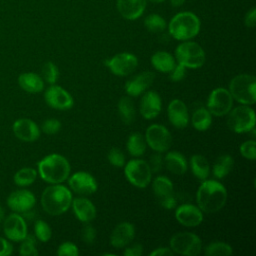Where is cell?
<instances>
[{
  "mask_svg": "<svg viewBox=\"0 0 256 256\" xmlns=\"http://www.w3.org/2000/svg\"><path fill=\"white\" fill-rule=\"evenodd\" d=\"M162 109V100L155 91H147L140 100L139 111L142 117L147 120L156 118Z\"/></svg>",
  "mask_w": 256,
  "mask_h": 256,
  "instance_id": "obj_20",
  "label": "cell"
},
{
  "mask_svg": "<svg viewBox=\"0 0 256 256\" xmlns=\"http://www.w3.org/2000/svg\"><path fill=\"white\" fill-rule=\"evenodd\" d=\"M160 202V205L165 208V209H168V210H171L173 208H175L176 204H177V201H176V198L174 197V194H171V195H168L162 199L159 200Z\"/></svg>",
  "mask_w": 256,
  "mask_h": 256,
  "instance_id": "obj_50",
  "label": "cell"
},
{
  "mask_svg": "<svg viewBox=\"0 0 256 256\" xmlns=\"http://www.w3.org/2000/svg\"><path fill=\"white\" fill-rule=\"evenodd\" d=\"M68 184L72 191L80 195L93 194L98 187L95 178L85 171H78L72 174L68 179Z\"/></svg>",
  "mask_w": 256,
  "mask_h": 256,
  "instance_id": "obj_16",
  "label": "cell"
},
{
  "mask_svg": "<svg viewBox=\"0 0 256 256\" xmlns=\"http://www.w3.org/2000/svg\"><path fill=\"white\" fill-rule=\"evenodd\" d=\"M155 78V74L151 71H145L141 72L129 80L126 81L124 88L127 95L131 97H136L144 93L147 88L150 87V85L153 83Z\"/></svg>",
  "mask_w": 256,
  "mask_h": 256,
  "instance_id": "obj_19",
  "label": "cell"
},
{
  "mask_svg": "<svg viewBox=\"0 0 256 256\" xmlns=\"http://www.w3.org/2000/svg\"><path fill=\"white\" fill-rule=\"evenodd\" d=\"M12 131L16 138L24 142H33L40 137V128L29 118L17 119L12 125Z\"/></svg>",
  "mask_w": 256,
  "mask_h": 256,
  "instance_id": "obj_17",
  "label": "cell"
},
{
  "mask_svg": "<svg viewBox=\"0 0 256 256\" xmlns=\"http://www.w3.org/2000/svg\"><path fill=\"white\" fill-rule=\"evenodd\" d=\"M13 252V246L11 242L4 237L0 236V256H7Z\"/></svg>",
  "mask_w": 256,
  "mask_h": 256,
  "instance_id": "obj_47",
  "label": "cell"
},
{
  "mask_svg": "<svg viewBox=\"0 0 256 256\" xmlns=\"http://www.w3.org/2000/svg\"><path fill=\"white\" fill-rule=\"evenodd\" d=\"M175 218L185 227H196L203 221V212L193 204H182L176 208Z\"/></svg>",
  "mask_w": 256,
  "mask_h": 256,
  "instance_id": "obj_18",
  "label": "cell"
},
{
  "mask_svg": "<svg viewBox=\"0 0 256 256\" xmlns=\"http://www.w3.org/2000/svg\"><path fill=\"white\" fill-rule=\"evenodd\" d=\"M145 141L153 151L163 153L171 147L172 136L164 125L152 124L146 129Z\"/></svg>",
  "mask_w": 256,
  "mask_h": 256,
  "instance_id": "obj_10",
  "label": "cell"
},
{
  "mask_svg": "<svg viewBox=\"0 0 256 256\" xmlns=\"http://www.w3.org/2000/svg\"><path fill=\"white\" fill-rule=\"evenodd\" d=\"M126 179L137 188L147 187L152 178V172L148 163L142 159H131L124 165Z\"/></svg>",
  "mask_w": 256,
  "mask_h": 256,
  "instance_id": "obj_9",
  "label": "cell"
},
{
  "mask_svg": "<svg viewBox=\"0 0 256 256\" xmlns=\"http://www.w3.org/2000/svg\"><path fill=\"white\" fill-rule=\"evenodd\" d=\"M147 163H148V165L150 167L151 172L152 173H157V172H159L162 169V167L164 165V158L162 157L161 153L157 152L156 154H153L150 157V159H149V161Z\"/></svg>",
  "mask_w": 256,
  "mask_h": 256,
  "instance_id": "obj_44",
  "label": "cell"
},
{
  "mask_svg": "<svg viewBox=\"0 0 256 256\" xmlns=\"http://www.w3.org/2000/svg\"><path fill=\"white\" fill-rule=\"evenodd\" d=\"M6 204L10 210L15 213L25 214L32 210L36 204L35 195L26 189H20L13 191L9 194L6 200Z\"/></svg>",
  "mask_w": 256,
  "mask_h": 256,
  "instance_id": "obj_14",
  "label": "cell"
},
{
  "mask_svg": "<svg viewBox=\"0 0 256 256\" xmlns=\"http://www.w3.org/2000/svg\"><path fill=\"white\" fill-rule=\"evenodd\" d=\"M36 240L33 236L28 235L21 241V245L19 248V254L22 256H36L38 255V251L36 248Z\"/></svg>",
  "mask_w": 256,
  "mask_h": 256,
  "instance_id": "obj_39",
  "label": "cell"
},
{
  "mask_svg": "<svg viewBox=\"0 0 256 256\" xmlns=\"http://www.w3.org/2000/svg\"><path fill=\"white\" fill-rule=\"evenodd\" d=\"M105 65L116 76H128L137 68L138 59L132 53L122 52L106 60Z\"/></svg>",
  "mask_w": 256,
  "mask_h": 256,
  "instance_id": "obj_12",
  "label": "cell"
},
{
  "mask_svg": "<svg viewBox=\"0 0 256 256\" xmlns=\"http://www.w3.org/2000/svg\"><path fill=\"white\" fill-rule=\"evenodd\" d=\"M208 111L217 117L227 115L233 107V98L228 89L219 87L211 91L207 99Z\"/></svg>",
  "mask_w": 256,
  "mask_h": 256,
  "instance_id": "obj_11",
  "label": "cell"
},
{
  "mask_svg": "<svg viewBox=\"0 0 256 256\" xmlns=\"http://www.w3.org/2000/svg\"><path fill=\"white\" fill-rule=\"evenodd\" d=\"M190 168L193 175L203 181L208 178L210 174V165L208 160L200 154H195L190 158Z\"/></svg>",
  "mask_w": 256,
  "mask_h": 256,
  "instance_id": "obj_28",
  "label": "cell"
},
{
  "mask_svg": "<svg viewBox=\"0 0 256 256\" xmlns=\"http://www.w3.org/2000/svg\"><path fill=\"white\" fill-rule=\"evenodd\" d=\"M119 14L126 20L140 18L146 8V0H116Z\"/></svg>",
  "mask_w": 256,
  "mask_h": 256,
  "instance_id": "obj_23",
  "label": "cell"
},
{
  "mask_svg": "<svg viewBox=\"0 0 256 256\" xmlns=\"http://www.w3.org/2000/svg\"><path fill=\"white\" fill-rule=\"evenodd\" d=\"M143 252V246L139 243L132 244L131 246H126L124 250V255L125 256H140Z\"/></svg>",
  "mask_w": 256,
  "mask_h": 256,
  "instance_id": "obj_48",
  "label": "cell"
},
{
  "mask_svg": "<svg viewBox=\"0 0 256 256\" xmlns=\"http://www.w3.org/2000/svg\"><path fill=\"white\" fill-rule=\"evenodd\" d=\"M151 64L155 70L170 73L176 65L175 57L166 51H157L151 56Z\"/></svg>",
  "mask_w": 256,
  "mask_h": 256,
  "instance_id": "obj_27",
  "label": "cell"
},
{
  "mask_svg": "<svg viewBox=\"0 0 256 256\" xmlns=\"http://www.w3.org/2000/svg\"><path fill=\"white\" fill-rule=\"evenodd\" d=\"M166 168L175 175H183L188 169V163L183 154L178 151H170L164 157Z\"/></svg>",
  "mask_w": 256,
  "mask_h": 256,
  "instance_id": "obj_26",
  "label": "cell"
},
{
  "mask_svg": "<svg viewBox=\"0 0 256 256\" xmlns=\"http://www.w3.org/2000/svg\"><path fill=\"white\" fill-rule=\"evenodd\" d=\"M37 172L41 179L50 184H60L68 179L70 175V164L60 154H49L42 158L37 164Z\"/></svg>",
  "mask_w": 256,
  "mask_h": 256,
  "instance_id": "obj_2",
  "label": "cell"
},
{
  "mask_svg": "<svg viewBox=\"0 0 256 256\" xmlns=\"http://www.w3.org/2000/svg\"><path fill=\"white\" fill-rule=\"evenodd\" d=\"M192 125L197 131H206L210 128L212 124V114L207 108L200 107L194 111L192 114Z\"/></svg>",
  "mask_w": 256,
  "mask_h": 256,
  "instance_id": "obj_30",
  "label": "cell"
},
{
  "mask_svg": "<svg viewBox=\"0 0 256 256\" xmlns=\"http://www.w3.org/2000/svg\"><path fill=\"white\" fill-rule=\"evenodd\" d=\"M173 254L174 253L171 248L168 247H158L149 253L150 256H172Z\"/></svg>",
  "mask_w": 256,
  "mask_h": 256,
  "instance_id": "obj_51",
  "label": "cell"
},
{
  "mask_svg": "<svg viewBox=\"0 0 256 256\" xmlns=\"http://www.w3.org/2000/svg\"><path fill=\"white\" fill-rule=\"evenodd\" d=\"M34 233L36 238L41 242H48L52 236L50 226L44 220H37L34 224Z\"/></svg>",
  "mask_w": 256,
  "mask_h": 256,
  "instance_id": "obj_38",
  "label": "cell"
},
{
  "mask_svg": "<svg viewBox=\"0 0 256 256\" xmlns=\"http://www.w3.org/2000/svg\"><path fill=\"white\" fill-rule=\"evenodd\" d=\"M3 231L9 241L21 242L27 236V224L19 213L8 215L3 222Z\"/></svg>",
  "mask_w": 256,
  "mask_h": 256,
  "instance_id": "obj_15",
  "label": "cell"
},
{
  "mask_svg": "<svg viewBox=\"0 0 256 256\" xmlns=\"http://www.w3.org/2000/svg\"><path fill=\"white\" fill-rule=\"evenodd\" d=\"M59 77L58 67L51 61L44 63L42 66V79L45 80L50 85L55 84Z\"/></svg>",
  "mask_w": 256,
  "mask_h": 256,
  "instance_id": "obj_37",
  "label": "cell"
},
{
  "mask_svg": "<svg viewBox=\"0 0 256 256\" xmlns=\"http://www.w3.org/2000/svg\"><path fill=\"white\" fill-rule=\"evenodd\" d=\"M135 236V227L130 222H121L116 225L110 235V244L116 249L125 248Z\"/></svg>",
  "mask_w": 256,
  "mask_h": 256,
  "instance_id": "obj_22",
  "label": "cell"
},
{
  "mask_svg": "<svg viewBox=\"0 0 256 256\" xmlns=\"http://www.w3.org/2000/svg\"><path fill=\"white\" fill-rule=\"evenodd\" d=\"M229 92L233 99L243 105L256 102V78L250 74H239L229 83Z\"/></svg>",
  "mask_w": 256,
  "mask_h": 256,
  "instance_id": "obj_5",
  "label": "cell"
},
{
  "mask_svg": "<svg viewBox=\"0 0 256 256\" xmlns=\"http://www.w3.org/2000/svg\"><path fill=\"white\" fill-rule=\"evenodd\" d=\"M170 248L179 255L196 256L202 251V241L192 232H178L171 237Z\"/></svg>",
  "mask_w": 256,
  "mask_h": 256,
  "instance_id": "obj_8",
  "label": "cell"
},
{
  "mask_svg": "<svg viewBox=\"0 0 256 256\" xmlns=\"http://www.w3.org/2000/svg\"><path fill=\"white\" fill-rule=\"evenodd\" d=\"M144 25L149 32L160 33L167 27L166 20L159 14H149L144 19Z\"/></svg>",
  "mask_w": 256,
  "mask_h": 256,
  "instance_id": "obj_36",
  "label": "cell"
},
{
  "mask_svg": "<svg viewBox=\"0 0 256 256\" xmlns=\"http://www.w3.org/2000/svg\"><path fill=\"white\" fill-rule=\"evenodd\" d=\"M4 220V210L2 208V206L0 205V223Z\"/></svg>",
  "mask_w": 256,
  "mask_h": 256,
  "instance_id": "obj_53",
  "label": "cell"
},
{
  "mask_svg": "<svg viewBox=\"0 0 256 256\" xmlns=\"http://www.w3.org/2000/svg\"><path fill=\"white\" fill-rule=\"evenodd\" d=\"M81 237H82V240L86 244H92L94 242V240H95V237H96V230H95V228L91 224L86 223L83 226V228H82Z\"/></svg>",
  "mask_w": 256,
  "mask_h": 256,
  "instance_id": "obj_45",
  "label": "cell"
},
{
  "mask_svg": "<svg viewBox=\"0 0 256 256\" xmlns=\"http://www.w3.org/2000/svg\"><path fill=\"white\" fill-rule=\"evenodd\" d=\"M241 155L248 160L256 159V142L255 140L244 141L240 146Z\"/></svg>",
  "mask_w": 256,
  "mask_h": 256,
  "instance_id": "obj_40",
  "label": "cell"
},
{
  "mask_svg": "<svg viewBox=\"0 0 256 256\" xmlns=\"http://www.w3.org/2000/svg\"><path fill=\"white\" fill-rule=\"evenodd\" d=\"M72 209L76 218L84 223H89L95 219L97 211L95 205L87 198L77 197L72 199Z\"/></svg>",
  "mask_w": 256,
  "mask_h": 256,
  "instance_id": "obj_24",
  "label": "cell"
},
{
  "mask_svg": "<svg viewBox=\"0 0 256 256\" xmlns=\"http://www.w3.org/2000/svg\"><path fill=\"white\" fill-rule=\"evenodd\" d=\"M256 117L249 105H240L231 109L227 117V125L235 133H246L254 129Z\"/></svg>",
  "mask_w": 256,
  "mask_h": 256,
  "instance_id": "obj_7",
  "label": "cell"
},
{
  "mask_svg": "<svg viewBox=\"0 0 256 256\" xmlns=\"http://www.w3.org/2000/svg\"><path fill=\"white\" fill-rule=\"evenodd\" d=\"M118 113L125 124H131L135 119V108L133 101L129 96L120 98L117 104Z\"/></svg>",
  "mask_w": 256,
  "mask_h": 256,
  "instance_id": "obj_32",
  "label": "cell"
},
{
  "mask_svg": "<svg viewBox=\"0 0 256 256\" xmlns=\"http://www.w3.org/2000/svg\"><path fill=\"white\" fill-rule=\"evenodd\" d=\"M42 131L47 135H53L59 132L61 129V122L56 118H50L43 122L41 126Z\"/></svg>",
  "mask_w": 256,
  "mask_h": 256,
  "instance_id": "obj_42",
  "label": "cell"
},
{
  "mask_svg": "<svg viewBox=\"0 0 256 256\" xmlns=\"http://www.w3.org/2000/svg\"><path fill=\"white\" fill-rule=\"evenodd\" d=\"M146 141H145V137L139 133V132H134L132 133L127 140L126 143V147L128 152L130 153V155L138 157L144 154L145 150H146Z\"/></svg>",
  "mask_w": 256,
  "mask_h": 256,
  "instance_id": "obj_31",
  "label": "cell"
},
{
  "mask_svg": "<svg viewBox=\"0 0 256 256\" xmlns=\"http://www.w3.org/2000/svg\"><path fill=\"white\" fill-rule=\"evenodd\" d=\"M149 1H151V2H153V3H162V2H164L165 0H149Z\"/></svg>",
  "mask_w": 256,
  "mask_h": 256,
  "instance_id": "obj_54",
  "label": "cell"
},
{
  "mask_svg": "<svg viewBox=\"0 0 256 256\" xmlns=\"http://www.w3.org/2000/svg\"><path fill=\"white\" fill-rule=\"evenodd\" d=\"M79 254L78 247L72 242H63L57 249V255L59 256H77Z\"/></svg>",
  "mask_w": 256,
  "mask_h": 256,
  "instance_id": "obj_43",
  "label": "cell"
},
{
  "mask_svg": "<svg viewBox=\"0 0 256 256\" xmlns=\"http://www.w3.org/2000/svg\"><path fill=\"white\" fill-rule=\"evenodd\" d=\"M232 253V247L229 244L221 241L211 242L204 248V254L207 256H228Z\"/></svg>",
  "mask_w": 256,
  "mask_h": 256,
  "instance_id": "obj_35",
  "label": "cell"
},
{
  "mask_svg": "<svg viewBox=\"0 0 256 256\" xmlns=\"http://www.w3.org/2000/svg\"><path fill=\"white\" fill-rule=\"evenodd\" d=\"M108 161L115 167H123L125 165V155L118 148H112L107 155Z\"/></svg>",
  "mask_w": 256,
  "mask_h": 256,
  "instance_id": "obj_41",
  "label": "cell"
},
{
  "mask_svg": "<svg viewBox=\"0 0 256 256\" xmlns=\"http://www.w3.org/2000/svg\"><path fill=\"white\" fill-rule=\"evenodd\" d=\"M18 85L28 93H39L44 89V80L33 72H25L19 75Z\"/></svg>",
  "mask_w": 256,
  "mask_h": 256,
  "instance_id": "obj_25",
  "label": "cell"
},
{
  "mask_svg": "<svg viewBox=\"0 0 256 256\" xmlns=\"http://www.w3.org/2000/svg\"><path fill=\"white\" fill-rule=\"evenodd\" d=\"M37 175L38 172L34 168L23 167L14 174L13 181L19 187H27L35 182Z\"/></svg>",
  "mask_w": 256,
  "mask_h": 256,
  "instance_id": "obj_34",
  "label": "cell"
},
{
  "mask_svg": "<svg viewBox=\"0 0 256 256\" xmlns=\"http://www.w3.org/2000/svg\"><path fill=\"white\" fill-rule=\"evenodd\" d=\"M170 123L178 129H184L189 123V113L186 104L180 99H173L167 108Z\"/></svg>",
  "mask_w": 256,
  "mask_h": 256,
  "instance_id": "obj_21",
  "label": "cell"
},
{
  "mask_svg": "<svg viewBox=\"0 0 256 256\" xmlns=\"http://www.w3.org/2000/svg\"><path fill=\"white\" fill-rule=\"evenodd\" d=\"M46 104L57 110H68L73 107V97L64 88L59 85H50L44 93Z\"/></svg>",
  "mask_w": 256,
  "mask_h": 256,
  "instance_id": "obj_13",
  "label": "cell"
},
{
  "mask_svg": "<svg viewBox=\"0 0 256 256\" xmlns=\"http://www.w3.org/2000/svg\"><path fill=\"white\" fill-rule=\"evenodd\" d=\"M186 74V68L180 64H176L175 67L170 72V79L173 82H179L181 81Z\"/></svg>",
  "mask_w": 256,
  "mask_h": 256,
  "instance_id": "obj_46",
  "label": "cell"
},
{
  "mask_svg": "<svg viewBox=\"0 0 256 256\" xmlns=\"http://www.w3.org/2000/svg\"><path fill=\"white\" fill-rule=\"evenodd\" d=\"M170 1V4L173 6V7H180L184 4L185 0H169Z\"/></svg>",
  "mask_w": 256,
  "mask_h": 256,
  "instance_id": "obj_52",
  "label": "cell"
},
{
  "mask_svg": "<svg viewBox=\"0 0 256 256\" xmlns=\"http://www.w3.org/2000/svg\"><path fill=\"white\" fill-rule=\"evenodd\" d=\"M175 60L178 64L189 69H197L203 66L206 60L205 51L194 41H182L175 49Z\"/></svg>",
  "mask_w": 256,
  "mask_h": 256,
  "instance_id": "obj_6",
  "label": "cell"
},
{
  "mask_svg": "<svg viewBox=\"0 0 256 256\" xmlns=\"http://www.w3.org/2000/svg\"><path fill=\"white\" fill-rule=\"evenodd\" d=\"M233 165H234V159L232 156L228 154L221 155L216 159L212 168V173L215 178L222 179L231 172Z\"/></svg>",
  "mask_w": 256,
  "mask_h": 256,
  "instance_id": "obj_29",
  "label": "cell"
},
{
  "mask_svg": "<svg viewBox=\"0 0 256 256\" xmlns=\"http://www.w3.org/2000/svg\"><path fill=\"white\" fill-rule=\"evenodd\" d=\"M196 201L202 212H218L226 204L227 189L217 180L205 179L197 189Z\"/></svg>",
  "mask_w": 256,
  "mask_h": 256,
  "instance_id": "obj_1",
  "label": "cell"
},
{
  "mask_svg": "<svg viewBox=\"0 0 256 256\" xmlns=\"http://www.w3.org/2000/svg\"><path fill=\"white\" fill-rule=\"evenodd\" d=\"M152 189L158 200L173 194V183L165 176H157L152 183Z\"/></svg>",
  "mask_w": 256,
  "mask_h": 256,
  "instance_id": "obj_33",
  "label": "cell"
},
{
  "mask_svg": "<svg viewBox=\"0 0 256 256\" xmlns=\"http://www.w3.org/2000/svg\"><path fill=\"white\" fill-rule=\"evenodd\" d=\"M72 193L64 185L52 184L47 186L41 195V206L43 210L52 216L65 213L71 206Z\"/></svg>",
  "mask_w": 256,
  "mask_h": 256,
  "instance_id": "obj_3",
  "label": "cell"
},
{
  "mask_svg": "<svg viewBox=\"0 0 256 256\" xmlns=\"http://www.w3.org/2000/svg\"><path fill=\"white\" fill-rule=\"evenodd\" d=\"M244 23L245 26L248 28H253L256 24V9L252 7L250 10L247 11L245 17H244Z\"/></svg>",
  "mask_w": 256,
  "mask_h": 256,
  "instance_id": "obj_49",
  "label": "cell"
},
{
  "mask_svg": "<svg viewBox=\"0 0 256 256\" xmlns=\"http://www.w3.org/2000/svg\"><path fill=\"white\" fill-rule=\"evenodd\" d=\"M200 28V19L190 11H182L175 14L168 24L169 34L178 41L193 39L199 34Z\"/></svg>",
  "mask_w": 256,
  "mask_h": 256,
  "instance_id": "obj_4",
  "label": "cell"
}]
</instances>
